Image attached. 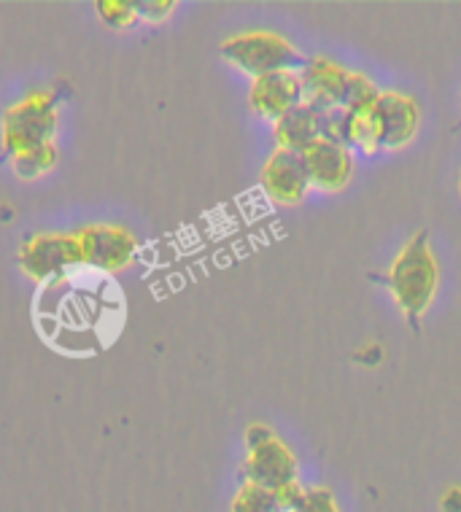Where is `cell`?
<instances>
[{
	"instance_id": "cell-13",
	"label": "cell",
	"mask_w": 461,
	"mask_h": 512,
	"mask_svg": "<svg viewBox=\"0 0 461 512\" xmlns=\"http://www.w3.org/2000/svg\"><path fill=\"white\" fill-rule=\"evenodd\" d=\"M378 106V103H375ZM367 108V111H356L348 114V146H356L364 154H378L383 151V130L381 119H378V108Z\"/></svg>"
},
{
	"instance_id": "cell-10",
	"label": "cell",
	"mask_w": 461,
	"mask_h": 512,
	"mask_svg": "<svg viewBox=\"0 0 461 512\" xmlns=\"http://www.w3.org/2000/svg\"><path fill=\"white\" fill-rule=\"evenodd\" d=\"M302 103V81L300 73L278 71L251 79L249 108L265 122H278L292 108Z\"/></svg>"
},
{
	"instance_id": "cell-12",
	"label": "cell",
	"mask_w": 461,
	"mask_h": 512,
	"mask_svg": "<svg viewBox=\"0 0 461 512\" xmlns=\"http://www.w3.org/2000/svg\"><path fill=\"white\" fill-rule=\"evenodd\" d=\"M273 138L275 149L302 154L313 141L321 138V111L308 106V103H300V106L292 108L289 114L281 116L273 124Z\"/></svg>"
},
{
	"instance_id": "cell-11",
	"label": "cell",
	"mask_w": 461,
	"mask_h": 512,
	"mask_svg": "<svg viewBox=\"0 0 461 512\" xmlns=\"http://www.w3.org/2000/svg\"><path fill=\"white\" fill-rule=\"evenodd\" d=\"M378 119L383 130V151H399L413 143L421 124L418 103L405 92H381Z\"/></svg>"
},
{
	"instance_id": "cell-5",
	"label": "cell",
	"mask_w": 461,
	"mask_h": 512,
	"mask_svg": "<svg viewBox=\"0 0 461 512\" xmlns=\"http://www.w3.org/2000/svg\"><path fill=\"white\" fill-rule=\"evenodd\" d=\"M19 270L36 283H49L63 278L68 270L84 265L76 235H33L17 251Z\"/></svg>"
},
{
	"instance_id": "cell-7",
	"label": "cell",
	"mask_w": 461,
	"mask_h": 512,
	"mask_svg": "<svg viewBox=\"0 0 461 512\" xmlns=\"http://www.w3.org/2000/svg\"><path fill=\"white\" fill-rule=\"evenodd\" d=\"M300 157L302 165H305V173H308V181L319 192L337 195L354 178V151L346 143L319 138V141H313L308 149L302 151Z\"/></svg>"
},
{
	"instance_id": "cell-8",
	"label": "cell",
	"mask_w": 461,
	"mask_h": 512,
	"mask_svg": "<svg viewBox=\"0 0 461 512\" xmlns=\"http://www.w3.org/2000/svg\"><path fill=\"white\" fill-rule=\"evenodd\" d=\"M351 76H354V71H348L340 62L329 60L324 54L305 60L300 73L302 103L319 108V111L343 108L348 89H351Z\"/></svg>"
},
{
	"instance_id": "cell-16",
	"label": "cell",
	"mask_w": 461,
	"mask_h": 512,
	"mask_svg": "<svg viewBox=\"0 0 461 512\" xmlns=\"http://www.w3.org/2000/svg\"><path fill=\"white\" fill-rule=\"evenodd\" d=\"M95 9H98L100 22L114 27V30H130L138 22V11H135L133 0H98Z\"/></svg>"
},
{
	"instance_id": "cell-15",
	"label": "cell",
	"mask_w": 461,
	"mask_h": 512,
	"mask_svg": "<svg viewBox=\"0 0 461 512\" xmlns=\"http://www.w3.org/2000/svg\"><path fill=\"white\" fill-rule=\"evenodd\" d=\"M230 512H284V507L275 491H267L254 483H243L238 494L232 496Z\"/></svg>"
},
{
	"instance_id": "cell-14",
	"label": "cell",
	"mask_w": 461,
	"mask_h": 512,
	"mask_svg": "<svg viewBox=\"0 0 461 512\" xmlns=\"http://www.w3.org/2000/svg\"><path fill=\"white\" fill-rule=\"evenodd\" d=\"M54 165H57V146L54 143H46V146L22 151L17 157H11V170L22 181H38L49 170H54Z\"/></svg>"
},
{
	"instance_id": "cell-1",
	"label": "cell",
	"mask_w": 461,
	"mask_h": 512,
	"mask_svg": "<svg viewBox=\"0 0 461 512\" xmlns=\"http://www.w3.org/2000/svg\"><path fill=\"white\" fill-rule=\"evenodd\" d=\"M386 283H389L391 297L413 324V329L421 327V318L432 308L437 286H440V265L429 246V232H416L402 246L397 259L391 262Z\"/></svg>"
},
{
	"instance_id": "cell-3",
	"label": "cell",
	"mask_w": 461,
	"mask_h": 512,
	"mask_svg": "<svg viewBox=\"0 0 461 512\" xmlns=\"http://www.w3.org/2000/svg\"><path fill=\"white\" fill-rule=\"evenodd\" d=\"M246 459H243V475L246 483L262 486L267 491H284V488L300 483V464L292 448L286 445L267 424H251L246 429Z\"/></svg>"
},
{
	"instance_id": "cell-18",
	"label": "cell",
	"mask_w": 461,
	"mask_h": 512,
	"mask_svg": "<svg viewBox=\"0 0 461 512\" xmlns=\"http://www.w3.org/2000/svg\"><path fill=\"white\" fill-rule=\"evenodd\" d=\"M292 512H340V504L327 486H311L302 491V499Z\"/></svg>"
},
{
	"instance_id": "cell-17",
	"label": "cell",
	"mask_w": 461,
	"mask_h": 512,
	"mask_svg": "<svg viewBox=\"0 0 461 512\" xmlns=\"http://www.w3.org/2000/svg\"><path fill=\"white\" fill-rule=\"evenodd\" d=\"M381 98V89L375 87L373 79L367 76V73L354 71L351 76V89H348V98H346V111L348 114H356V111H367V108H373Z\"/></svg>"
},
{
	"instance_id": "cell-9",
	"label": "cell",
	"mask_w": 461,
	"mask_h": 512,
	"mask_svg": "<svg viewBox=\"0 0 461 512\" xmlns=\"http://www.w3.org/2000/svg\"><path fill=\"white\" fill-rule=\"evenodd\" d=\"M259 184L265 189V195L281 208H297L305 203L311 181L305 173L300 154L286 149H275L267 157L265 168L259 173Z\"/></svg>"
},
{
	"instance_id": "cell-20",
	"label": "cell",
	"mask_w": 461,
	"mask_h": 512,
	"mask_svg": "<svg viewBox=\"0 0 461 512\" xmlns=\"http://www.w3.org/2000/svg\"><path fill=\"white\" fill-rule=\"evenodd\" d=\"M440 510L443 512H461V486L448 488L440 499Z\"/></svg>"
},
{
	"instance_id": "cell-19",
	"label": "cell",
	"mask_w": 461,
	"mask_h": 512,
	"mask_svg": "<svg viewBox=\"0 0 461 512\" xmlns=\"http://www.w3.org/2000/svg\"><path fill=\"white\" fill-rule=\"evenodd\" d=\"M135 11H138V19H146L151 25H162L173 17L176 11V3L173 0H133Z\"/></svg>"
},
{
	"instance_id": "cell-4",
	"label": "cell",
	"mask_w": 461,
	"mask_h": 512,
	"mask_svg": "<svg viewBox=\"0 0 461 512\" xmlns=\"http://www.w3.org/2000/svg\"><path fill=\"white\" fill-rule=\"evenodd\" d=\"M219 52L232 68H238L251 79H259L267 73L294 71V65H305L300 49L273 30H249V33L230 36L222 41Z\"/></svg>"
},
{
	"instance_id": "cell-6",
	"label": "cell",
	"mask_w": 461,
	"mask_h": 512,
	"mask_svg": "<svg viewBox=\"0 0 461 512\" xmlns=\"http://www.w3.org/2000/svg\"><path fill=\"white\" fill-rule=\"evenodd\" d=\"M73 235L79 240L81 262L100 273H122L138 256V240L133 232L119 224H89Z\"/></svg>"
},
{
	"instance_id": "cell-2",
	"label": "cell",
	"mask_w": 461,
	"mask_h": 512,
	"mask_svg": "<svg viewBox=\"0 0 461 512\" xmlns=\"http://www.w3.org/2000/svg\"><path fill=\"white\" fill-rule=\"evenodd\" d=\"M60 103L63 95L57 89H36L25 100L6 108L0 119L3 151L17 157L22 151L52 143L60 127Z\"/></svg>"
},
{
	"instance_id": "cell-21",
	"label": "cell",
	"mask_w": 461,
	"mask_h": 512,
	"mask_svg": "<svg viewBox=\"0 0 461 512\" xmlns=\"http://www.w3.org/2000/svg\"><path fill=\"white\" fill-rule=\"evenodd\" d=\"M459 192H461V176H459Z\"/></svg>"
}]
</instances>
